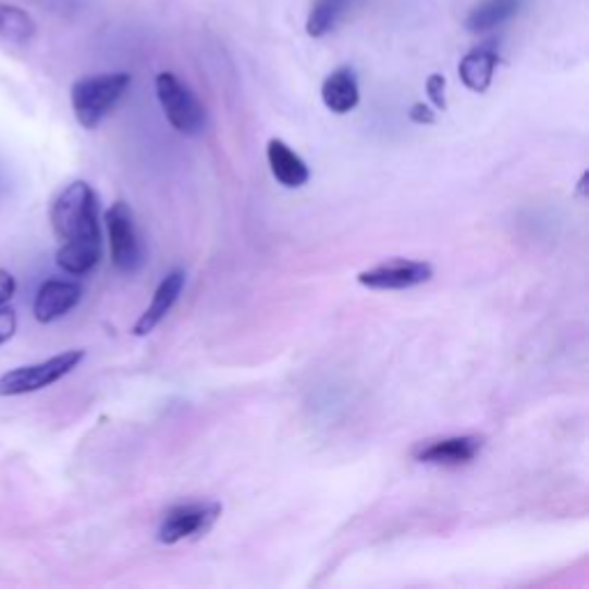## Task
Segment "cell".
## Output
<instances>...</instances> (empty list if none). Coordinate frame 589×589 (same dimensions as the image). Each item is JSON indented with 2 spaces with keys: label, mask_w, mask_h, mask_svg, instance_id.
<instances>
[{
  "label": "cell",
  "mask_w": 589,
  "mask_h": 589,
  "mask_svg": "<svg viewBox=\"0 0 589 589\" xmlns=\"http://www.w3.org/2000/svg\"><path fill=\"white\" fill-rule=\"evenodd\" d=\"M49 219L60 245H68V242H101L99 198L84 180L72 182L58 194Z\"/></svg>",
  "instance_id": "obj_1"
},
{
  "label": "cell",
  "mask_w": 589,
  "mask_h": 589,
  "mask_svg": "<svg viewBox=\"0 0 589 589\" xmlns=\"http://www.w3.org/2000/svg\"><path fill=\"white\" fill-rule=\"evenodd\" d=\"M132 86V76L127 72L93 74L78 78L72 86V111L84 130H95L101 125L115 107L125 97Z\"/></svg>",
  "instance_id": "obj_2"
},
{
  "label": "cell",
  "mask_w": 589,
  "mask_h": 589,
  "mask_svg": "<svg viewBox=\"0 0 589 589\" xmlns=\"http://www.w3.org/2000/svg\"><path fill=\"white\" fill-rule=\"evenodd\" d=\"M155 88L161 111H164L173 130L185 136L203 134L208 123L206 107L200 105L198 97L189 90L187 84H182L173 72H161L155 78Z\"/></svg>",
  "instance_id": "obj_3"
},
{
  "label": "cell",
  "mask_w": 589,
  "mask_h": 589,
  "mask_svg": "<svg viewBox=\"0 0 589 589\" xmlns=\"http://www.w3.org/2000/svg\"><path fill=\"white\" fill-rule=\"evenodd\" d=\"M84 359V351H65L51 359L30 364V367L12 369L0 376V396H24L45 390L49 384L70 376Z\"/></svg>",
  "instance_id": "obj_4"
},
{
  "label": "cell",
  "mask_w": 589,
  "mask_h": 589,
  "mask_svg": "<svg viewBox=\"0 0 589 589\" xmlns=\"http://www.w3.org/2000/svg\"><path fill=\"white\" fill-rule=\"evenodd\" d=\"M105 223L109 231L113 266L125 274L138 272L146 262V249L144 242H140L132 208L123 200L113 203V206L105 212Z\"/></svg>",
  "instance_id": "obj_5"
},
{
  "label": "cell",
  "mask_w": 589,
  "mask_h": 589,
  "mask_svg": "<svg viewBox=\"0 0 589 589\" xmlns=\"http://www.w3.org/2000/svg\"><path fill=\"white\" fill-rule=\"evenodd\" d=\"M221 516V504L219 502H187V504H175L161 518V525L157 530L159 543H180L185 539L198 537L208 532L210 527Z\"/></svg>",
  "instance_id": "obj_6"
},
{
  "label": "cell",
  "mask_w": 589,
  "mask_h": 589,
  "mask_svg": "<svg viewBox=\"0 0 589 589\" xmlns=\"http://www.w3.org/2000/svg\"><path fill=\"white\" fill-rule=\"evenodd\" d=\"M433 277L431 262L424 260H408V258H394L380 266L364 270L357 274V281L361 286L373 291H405L426 283Z\"/></svg>",
  "instance_id": "obj_7"
},
{
  "label": "cell",
  "mask_w": 589,
  "mask_h": 589,
  "mask_svg": "<svg viewBox=\"0 0 589 589\" xmlns=\"http://www.w3.org/2000/svg\"><path fill=\"white\" fill-rule=\"evenodd\" d=\"M483 438L481 435H454L426 442L415 450V458L426 465H444V467H458L467 465L477 458L481 452Z\"/></svg>",
  "instance_id": "obj_8"
},
{
  "label": "cell",
  "mask_w": 589,
  "mask_h": 589,
  "mask_svg": "<svg viewBox=\"0 0 589 589\" xmlns=\"http://www.w3.org/2000/svg\"><path fill=\"white\" fill-rule=\"evenodd\" d=\"M81 295H84V291H81V286L74 281H65V279L45 281L42 286H39L35 304H33L35 320L47 324L68 316L81 302Z\"/></svg>",
  "instance_id": "obj_9"
},
{
  "label": "cell",
  "mask_w": 589,
  "mask_h": 589,
  "mask_svg": "<svg viewBox=\"0 0 589 589\" xmlns=\"http://www.w3.org/2000/svg\"><path fill=\"white\" fill-rule=\"evenodd\" d=\"M182 289H185V272L182 270H173L171 274L161 279V283L152 295L150 307L140 314V318L134 324V334L136 336L150 334L157 324L167 318V314L173 309V304L177 302Z\"/></svg>",
  "instance_id": "obj_10"
},
{
  "label": "cell",
  "mask_w": 589,
  "mask_h": 589,
  "mask_svg": "<svg viewBox=\"0 0 589 589\" xmlns=\"http://www.w3.org/2000/svg\"><path fill=\"white\" fill-rule=\"evenodd\" d=\"M324 107L336 115L351 113L359 105V84L353 68H339L322 81L320 88Z\"/></svg>",
  "instance_id": "obj_11"
},
{
  "label": "cell",
  "mask_w": 589,
  "mask_h": 589,
  "mask_svg": "<svg viewBox=\"0 0 589 589\" xmlns=\"http://www.w3.org/2000/svg\"><path fill=\"white\" fill-rule=\"evenodd\" d=\"M268 161L272 175L289 189L304 187L311 177L307 161H304L297 152H293L281 138H272L268 144Z\"/></svg>",
  "instance_id": "obj_12"
},
{
  "label": "cell",
  "mask_w": 589,
  "mask_h": 589,
  "mask_svg": "<svg viewBox=\"0 0 589 589\" xmlns=\"http://www.w3.org/2000/svg\"><path fill=\"white\" fill-rule=\"evenodd\" d=\"M498 65H500V56L495 49L477 47L463 56L458 65V76L467 90L486 93L493 84Z\"/></svg>",
  "instance_id": "obj_13"
},
{
  "label": "cell",
  "mask_w": 589,
  "mask_h": 589,
  "mask_svg": "<svg viewBox=\"0 0 589 589\" xmlns=\"http://www.w3.org/2000/svg\"><path fill=\"white\" fill-rule=\"evenodd\" d=\"M101 260V242H68V245H60L56 254V262L60 270L68 274L84 277L93 272Z\"/></svg>",
  "instance_id": "obj_14"
},
{
  "label": "cell",
  "mask_w": 589,
  "mask_h": 589,
  "mask_svg": "<svg viewBox=\"0 0 589 589\" xmlns=\"http://www.w3.org/2000/svg\"><path fill=\"white\" fill-rule=\"evenodd\" d=\"M520 0H483L465 19V28L470 33H489L516 16Z\"/></svg>",
  "instance_id": "obj_15"
},
{
  "label": "cell",
  "mask_w": 589,
  "mask_h": 589,
  "mask_svg": "<svg viewBox=\"0 0 589 589\" xmlns=\"http://www.w3.org/2000/svg\"><path fill=\"white\" fill-rule=\"evenodd\" d=\"M37 35L35 19L12 3H0V37L10 45L26 47Z\"/></svg>",
  "instance_id": "obj_16"
},
{
  "label": "cell",
  "mask_w": 589,
  "mask_h": 589,
  "mask_svg": "<svg viewBox=\"0 0 589 589\" xmlns=\"http://www.w3.org/2000/svg\"><path fill=\"white\" fill-rule=\"evenodd\" d=\"M351 3L353 0H316L307 19V35L320 39L328 33H332L341 14Z\"/></svg>",
  "instance_id": "obj_17"
},
{
  "label": "cell",
  "mask_w": 589,
  "mask_h": 589,
  "mask_svg": "<svg viewBox=\"0 0 589 589\" xmlns=\"http://www.w3.org/2000/svg\"><path fill=\"white\" fill-rule=\"evenodd\" d=\"M444 88H446V78L442 74H431L426 78V95L433 101V107L438 111L446 109V97H444Z\"/></svg>",
  "instance_id": "obj_18"
},
{
  "label": "cell",
  "mask_w": 589,
  "mask_h": 589,
  "mask_svg": "<svg viewBox=\"0 0 589 589\" xmlns=\"http://www.w3.org/2000/svg\"><path fill=\"white\" fill-rule=\"evenodd\" d=\"M14 332H16V314L5 304V307H0V345L8 343L14 336Z\"/></svg>",
  "instance_id": "obj_19"
},
{
  "label": "cell",
  "mask_w": 589,
  "mask_h": 589,
  "mask_svg": "<svg viewBox=\"0 0 589 589\" xmlns=\"http://www.w3.org/2000/svg\"><path fill=\"white\" fill-rule=\"evenodd\" d=\"M408 115L415 125H433L435 123V111L429 105H424V101H417V105H413Z\"/></svg>",
  "instance_id": "obj_20"
},
{
  "label": "cell",
  "mask_w": 589,
  "mask_h": 589,
  "mask_svg": "<svg viewBox=\"0 0 589 589\" xmlns=\"http://www.w3.org/2000/svg\"><path fill=\"white\" fill-rule=\"evenodd\" d=\"M16 291V281L8 270H0V307H5L10 304V299L14 297Z\"/></svg>",
  "instance_id": "obj_21"
},
{
  "label": "cell",
  "mask_w": 589,
  "mask_h": 589,
  "mask_svg": "<svg viewBox=\"0 0 589 589\" xmlns=\"http://www.w3.org/2000/svg\"><path fill=\"white\" fill-rule=\"evenodd\" d=\"M587 177H589V173L585 171L582 177H580V182H578V192H580V196H587Z\"/></svg>",
  "instance_id": "obj_22"
}]
</instances>
